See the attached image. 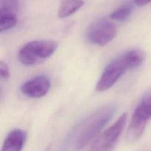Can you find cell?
Returning <instances> with one entry per match:
<instances>
[{
  "label": "cell",
  "mask_w": 151,
  "mask_h": 151,
  "mask_svg": "<svg viewBox=\"0 0 151 151\" xmlns=\"http://www.w3.org/2000/svg\"><path fill=\"white\" fill-rule=\"evenodd\" d=\"M144 60V52L138 50H131L119 56L105 68L96 85V90L101 92L111 88L128 69L139 66Z\"/></svg>",
  "instance_id": "cell-1"
},
{
  "label": "cell",
  "mask_w": 151,
  "mask_h": 151,
  "mask_svg": "<svg viewBox=\"0 0 151 151\" xmlns=\"http://www.w3.org/2000/svg\"><path fill=\"white\" fill-rule=\"evenodd\" d=\"M115 112V107L108 106L102 107L86 119L81 124L79 134L76 139L75 148L81 150L95 138L103 127L108 123Z\"/></svg>",
  "instance_id": "cell-2"
},
{
  "label": "cell",
  "mask_w": 151,
  "mask_h": 151,
  "mask_svg": "<svg viewBox=\"0 0 151 151\" xmlns=\"http://www.w3.org/2000/svg\"><path fill=\"white\" fill-rule=\"evenodd\" d=\"M58 44L50 40H35L28 42L19 50L18 58L25 66H33L50 58L57 50Z\"/></svg>",
  "instance_id": "cell-3"
},
{
  "label": "cell",
  "mask_w": 151,
  "mask_h": 151,
  "mask_svg": "<svg viewBox=\"0 0 151 151\" xmlns=\"http://www.w3.org/2000/svg\"><path fill=\"white\" fill-rule=\"evenodd\" d=\"M151 119V94L145 96L136 108L126 134L128 143L137 141L144 133Z\"/></svg>",
  "instance_id": "cell-4"
},
{
  "label": "cell",
  "mask_w": 151,
  "mask_h": 151,
  "mask_svg": "<svg viewBox=\"0 0 151 151\" xmlns=\"http://www.w3.org/2000/svg\"><path fill=\"white\" fill-rule=\"evenodd\" d=\"M128 119V114L124 113L107 130L100 134L93 144L90 151H112L114 148Z\"/></svg>",
  "instance_id": "cell-5"
},
{
  "label": "cell",
  "mask_w": 151,
  "mask_h": 151,
  "mask_svg": "<svg viewBox=\"0 0 151 151\" xmlns=\"http://www.w3.org/2000/svg\"><path fill=\"white\" fill-rule=\"evenodd\" d=\"M116 26L106 19H101L90 24L86 32L89 43L98 46H105L115 38Z\"/></svg>",
  "instance_id": "cell-6"
},
{
  "label": "cell",
  "mask_w": 151,
  "mask_h": 151,
  "mask_svg": "<svg viewBox=\"0 0 151 151\" xmlns=\"http://www.w3.org/2000/svg\"><path fill=\"white\" fill-rule=\"evenodd\" d=\"M50 88V78L45 75H38L22 84L21 91L31 98H41L48 93Z\"/></svg>",
  "instance_id": "cell-7"
},
{
  "label": "cell",
  "mask_w": 151,
  "mask_h": 151,
  "mask_svg": "<svg viewBox=\"0 0 151 151\" xmlns=\"http://www.w3.org/2000/svg\"><path fill=\"white\" fill-rule=\"evenodd\" d=\"M26 140V134L21 129L10 131L3 143L1 151H22Z\"/></svg>",
  "instance_id": "cell-8"
},
{
  "label": "cell",
  "mask_w": 151,
  "mask_h": 151,
  "mask_svg": "<svg viewBox=\"0 0 151 151\" xmlns=\"http://www.w3.org/2000/svg\"><path fill=\"white\" fill-rule=\"evenodd\" d=\"M84 4L83 0H64L58 10V16L64 19L78 11Z\"/></svg>",
  "instance_id": "cell-9"
},
{
  "label": "cell",
  "mask_w": 151,
  "mask_h": 151,
  "mask_svg": "<svg viewBox=\"0 0 151 151\" xmlns=\"http://www.w3.org/2000/svg\"><path fill=\"white\" fill-rule=\"evenodd\" d=\"M17 24L16 14L10 13H0V32H3L14 27Z\"/></svg>",
  "instance_id": "cell-10"
},
{
  "label": "cell",
  "mask_w": 151,
  "mask_h": 151,
  "mask_svg": "<svg viewBox=\"0 0 151 151\" xmlns=\"http://www.w3.org/2000/svg\"><path fill=\"white\" fill-rule=\"evenodd\" d=\"M20 0H0V13L16 14L20 8Z\"/></svg>",
  "instance_id": "cell-11"
},
{
  "label": "cell",
  "mask_w": 151,
  "mask_h": 151,
  "mask_svg": "<svg viewBox=\"0 0 151 151\" xmlns=\"http://www.w3.org/2000/svg\"><path fill=\"white\" fill-rule=\"evenodd\" d=\"M131 7L129 5H125L122 6V7H119L116 9V10L111 13L110 15L111 19L115 21H119V22H122L125 21L128 16H130L131 13Z\"/></svg>",
  "instance_id": "cell-12"
},
{
  "label": "cell",
  "mask_w": 151,
  "mask_h": 151,
  "mask_svg": "<svg viewBox=\"0 0 151 151\" xmlns=\"http://www.w3.org/2000/svg\"><path fill=\"white\" fill-rule=\"evenodd\" d=\"M0 76L2 79L7 80L10 76L8 65L1 60L0 62Z\"/></svg>",
  "instance_id": "cell-13"
},
{
  "label": "cell",
  "mask_w": 151,
  "mask_h": 151,
  "mask_svg": "<svg viewBox=\"0 0 151 151\" xmlns=\"http://www.w3.org/2000/svg\"><path fill=\"white\" fill-rule=\"evenodd\" d=\"M136 4L139 7H142L151 2V0H134Z\"/></svg>",
  "instance_id": "cell-14"
}]
</instances>
